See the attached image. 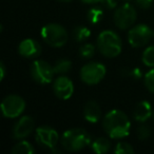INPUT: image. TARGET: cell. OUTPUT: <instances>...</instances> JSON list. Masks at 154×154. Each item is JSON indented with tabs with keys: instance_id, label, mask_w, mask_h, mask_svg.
<instances>
[{
	"instance_id": "cell-1",
	"label": "cell",
	"mask_w": 154,
	"mask_h": 154,
	"mask_svg": "<svg viewBox=\"0 0 154 154\" xmlns=\"http://www.w3.org/2000/svg\"><path fill=\"white\" fill-rule=\"evenodd\" d=\"M103 127L111 138H122L130 133L131 122L125 112L112 110L103 117Z\"/></svg>"
},
{
	"instance_id": "cell-2",
	"label": "cell",
	"mask_w": 154,
	"mask_h": 154,
	"mask_svg": "<svg viewBox=\"0 0 154 154\" xmlns=\"http://www.w3.org/2000/svg\"><path fill=\"white\" fill-rule=\"evenodd\" d=\"M91 143V135L82 128L71 129L61 136V145L71 152L79 151Z\"/></svg>"
},
{
	"instance_id": "cell-3",
	"label": "cell",
	"mask_w": 154,
	"mask_h": 154,
	"mask_svg": "<svg viewBox=\"0 0 154 154\" xmlns=\"http://www.w3.org/2000/svg\"><path fill=\"white\" fill-rule=\"evenodd\" d=\"M97 48L103 56L114 58L122 52V39L113 31H103L98 35Z\"/></svg>"
},
{
	"instance_id": "cell-4",
	"label": "cell",
	"mask_w": 154,
	"mask_h": 154,
	"mask_svg": "<svg viewBox=\"0 0 154 154\" xmlns=\"http://www.w3.org/2000/svg\"><path fill=\"white\" fill-rule=\"evenodd\" d=\"M41 36L45 42L53 48L63 47L69 39L66 30L57 23H49L41 29Z\"/></svg>"
},
{
	"instance_id": "cell-5",
	"label": "cell",
	"mask_w": 154,
	"mask_h": 154,
	"mask_svg": "<svg viewBox=\"0 0 154 154\" xmlns=\"http://www.w3.org/2000/svg\"><path fill=\"white\" fill-rule=\"evenodd\" d=\"M106 66L99 62H89L80 70V78L87 85H96L103 79L106 75Z\"/></svg>"
},
{
	"instance_id": "cell-6",
	"label": "cell",
	"mask_w": 154,
	"mask_h": 154,
	"mask_svg": "<svg viewBox=\"0 0 154 154\" xmlns=\"http://www.w3.org/2000/svg\"><path fill=\"white\" fill-rule=\"evenodd\" d=\"M54 74H55V72H54L53 66L45 60H35L31 66L32 78L38 84H50L53 79Z\"/></svg>"
},
{
	"instance_id": "cell-7",
	"label": "cell",
	"mask_w": 154,
	"mask_h": 154,
	"mask_svg": "<svg viewBox=\"0 0 154 154\" xmlns=\"http://www.w3.org/2000/svg\"><path fill=\"white\" fill-rule=\"evenodd\" d=\"M26 109V101L18 95H9L1 103V111L3 116L15 118L19 116Z\"/></svg>"
},
{
	"instance_id": "cell-8",
	"label": "cell",
	"mask_w": 154,
	"mask_h": 154,
	"mask_svg": "<svg viewBox=\"0 0 154 154\" xmlns=\"http://www.w3.org/2000/svg\"><path fill=\"white\" fill-rule=\"evenodd\" d=\"M152 36H153V31L147 24H138L129 31L128 40L131 47L140 48L147 45Z\"/></svg>"
},
{
	"instance_id": "cell-9",
	"label": "cell",
	"mask_w": 154,
	"mask_h": 154,
	"mask_svg": "<svg viewBox=\"0 0 154 154\" xmlns=\"http://www.w3.org/2000/svg\"><path fill=\"white\" fill-rule=\"evenodd\" d=\"M114 22L122 30L130 28L136 20V11L129 3L122 5L114 13Z\"/></svg>"
},
{
	"instance_id": "cell-10",
	"label": "cell",
	"mask_w": 154,
	"mask_h": 154,
	"mask_svg": "<svg viewBox=\"0 0 154 154\" xmlns=\"http://www.w3.org/2000/svg\"><path fill=\"white\" fill-rule=\"evenodd\" d=\"M58 139H59V135L57 131L51 127H39L36 130V141L40 146L53 149L57 145Z\"/></svg>"
},
{
	"instance_id": "cell-11",
	"label": "cell",
	"mask_w": 154,
	"mask_h": 154,
	"mask_svg": "<svg viewBox=\"0 0 154 154\" xmlns=\"http://www.w3.org/2000/svg\"><path fill=\"white\" fill-rule=\"evenodd\" d=\"M53 90L55 95L60 99H69L74 92V85L72 80L66 76H60L55 80L53 85Z\"/></svg>"
},
{
	"instance_id": "cell-12",
	"label": "cell",
	"mask_w": 154,
	"mask_h": 154,
	"mask_svg": "<svg viewBox=\"0 0 154 154\" xmlns=\"http://www.w3.org/2000/svg\"><path fill=\"white\" fill-rule=\"evenodd\" d=\"M35 122L31 116H23L15 124L13 128V137L15 139H22L29 136L34 130Z\"/></svg>"
},
{
	"instance_id": "cell-13",
	"label": "cell",
	"mask_w": 154,
	"mask_h": 154,
	"mask_svg": "<svg viewBox=\"0 0 154 154\" xmlns=\"http://www.w3.org/2000/svg\"><path fill=\"white\" fill-rule=\"evenodd\" d=\"M18 52L21 56L26 58H35L40 55L41 45L34 39H24L18 47Z\"/></svg>"
},
{
	"instance_id": "cell-14",
	"label": "cell",
	"mask_w": 154,
	"mask_h": 154,
	"mask_svg": "<svg viewBox=\"0 0 154 154\" xmlns=\"http://www.w3.org/2000/svg\"><path fill=\"white\" fill-rule=\"evenodd\" d=\"M84 116L89 122H97L101 117V108L96 101L90 100L84 108Z\"/></svg>"
},
{
	"instance_id": "cell-15",
	"label": "cell",
	"mask_w": 154,
	"mask_h": 154,
	"mask_svg": "<svg viewBox=\"0 0 154 154\" xmlns=\"http://www.w3.org/2000/svg\"><path fill=\"white\" fill-rule=\"evenodd\" d=\"M152 115V107L148 100H143L137 103L134 110V118L137 122H145Z\"/></svg>"
},
{
	"instance_id": "cell-16",
	"label": "cell",
	"mask_w": 154,
	"mask_h": 154,
	"mask_svg": "<svg viewBox=\"0 0 154 154\" xmlns=\"http://www.w3.org/2000/svg\"><path fill=\"white\" fill-rule=\"evenodd\" d=\"M111 148V143L108 138L105 137H99V138L95 139L92 143V150L97 154H103L107 153Z\"/></svg>"
},
{
	"instance_id": "cell-17",
	"label": "cell",
	"mask_w": 154,
	"mask_h": 154,
	"mask_svg": "<svg viewBox=\"0 0 154 154\" xmlns=\"http://www.w3.org/2000/svg\"><path fill=\"white\" fill-rule=\"evenodd\" d=\"M35 152V149L29 141L22 140L20 143H16L12 149L13 154H32Z\"/></svg>"
},
{
	"instance_id": "cell-18",
	"label": "cell",
	"mask_w": 154,
	"mask_h": 154,
	"mask_svg": "<svg viewBox=\"0 0 154 154\" xmlns=\"http://www.w3.org/2000/svg\"><path fill=\"white\" fill-rule=\"evenodd\" d=\"M90 36H91V31L88 28H86V26H76L74 29V31H73V37L78 42H82V41L87 40Z\"/></svg>"
},
{
	"instance_id": "cell-19",
	"label": "cell",
	"mask_w": 154,
	"mask_h": 154,
	"mask_svg": "<svg viewBox=\"0 0 154 154\" xmlns=\"http://www.w3.org/2000/svg\"><path fill=\"white\" fill-rule=\"evenodd\" d=\"M71 68H72V62L68 59L58 60L53 66L55 74H64V73L69 72L71 70Z\"/></svg>"
},
{
	"instance_id": "cell-20",
	"label": "cell",
	"mask_w": 154,
	"mask_h": 154,
	"mask_svg": "<svg viewBox=\"0 0 154 154\" xmlns=\"http://www.w3.org/2000/svg\"><path fill=\"white\" fill-rule=\"evenodd\" d=\"M103 16V12L100 8H92L90 9V11L88 12V19L90 21V23L92 24H97L101 21Z\"/></svg>"
},
{
	"instance_id": "cell-21",
	"label": "cell",
	"mask_w": 154,
	"mask_h": 154,
	"mask_svg": "<svg viewBox=\"0 0 154 154\" xmlns=\"http://www.w3.org/2000/svg\"><path fill=\"white\" fill-rule=\"evenodd\" d=\"M143 62L147 66H154V45L148 47L143 51Z\"/></svg>"
},
{
	"instance_id": "cell-22",
	"label": "cell",
	"mask_w": 154,
	"mask_h": 154,
	"mask_svg": "<svg viewBox=\"0 0 154 154\" xmlns=\"http://www.w3.org/2000/svg\"><path fill=\"white\" fill-rule=\"evenodd\" d=\"M95 53V47L92 43H86V45H82L79 50V55L85 59H89V58L93 57Z\"/></svg>"
},
{
	"instance_id": "cell-23",
	"label": "cell",
	"mask_w": 154,
	"mask_h": 154,
	"mask_svg": "<svg viewBox=\"0 0 154 154\" xmlns=\"http://www.w3.org/2000/svg\"><path fill=\"white\" fill-rule=\"evenodd\" d=\"M114 152L117 154H132L134 153V149H133V147L130 143L122 141V143H118L115 146Z\"/></svg>"
},
{
	"instance_id": "cell-24",
	"label": "cell",
	"mask_w": 154,
	"mask_h": 154,
	"mask_svg": "<svg viewBox=\"0 0 154 154\" xmlns=\"http://www.w3.org/2000/svg\"><path fill=\"white\" fill-rule=\"evenodd\" d=\"M143 80H145V86L147 87L148 90L150 92L154 93V69H152L148 73H146Z\"/></svg>"
},
{
	"instance_id": "cell-25",
	"label": "cell",
	"mask_w": 154,
	"mask_h": 154,
	"mask_svg": "<svg viewBox=\"0 0 154 154\" xmlns=\"http://www.w3.org/2000/svg\"><path fill=\"white\" fill-rule=\"evenodd\" d=\"M151 134V130H150V127L147 125H143V126H139L137 129V136L140 140H145L148 139Z\"/></svg>"
},
{
	"instance_id": "cell-26",
	"label": "cell",
	"mask_w": 154,
	"mask_h": 154,
	"mask_svg": "<svg viewBox=\"0 0 154 154\" xmlns=\"http://www.w3.org/2000/svg\"><path fill=\"white\" fill-rule=\"evenodd\" d=\"M126 76H129L133 79H139L143 76V73H141L140 69L135 68V69H131V70H128L126 72Z\"/></svg>"
},
{
	"instance_id": "cell-27",
	"label": "cell",
	"mask_w": 154,
	"mask_h": 154,
	"mask_svg": "<svg viewBox=\"0 0 154 154\" xmlns=\"http://www.w3.org/2000/svg\"><path fill=\"white\" fill-rule=\"evenodd\" d=\"M153 0H136V5H138L140 9H150L152 5Z\"/></svg>"
},
{
	"instance_id": "cell-28",
	"label": "cell",
	"mask_w": 154,
	"mask_h": 154,
	"mask_svg": "<svg viewBox=\"0 0 154 154\" xmlns=\"http://www.w3.org/2000/svg\"><path fill=\"white\" fill-rule=\"evenodd\" d=\"M101 3L106 9H114L117 5V1L116 0H101Z\"/></svg>"
},
{
	"instance_id": "cell-29",
	"label": "cell",
	"mask_w": 154,
	"mask_h": 154,
	"mask_svg": "<svg viewBox=\"0 0 154 154\" xmlns=\"http://www.w3.org/2000/svg\"><path fill=\"white\" fill-rule=\"evenodd\" d=\"M5 63L1 62L0 63V80H2L5 78Z\"/></svg>"
},
{
	"instance_id": "cell-30",
	"label": "cell",
	"mask_w": 154,
	"mask_h": 154,
	"mask_svg": "<svg viewBox=\"0 0 154 154\" xmlns=\"http://www.w3.org/2000/svg\"><path fill=\"white\" fill-rule=\"evenodd\" d=\"M82 1L85 3H97L99 1H101V0H82Z\"/></svg>"
},
{
	"instance_id": "cell-31",
	"label": "cell",
	"mask_w": 154,
	"mask_h": 154,
	"mask_svg": "<svg viewBox=\"0 0 154 154\" xmlns=\"http://www.w3.org/2000/svg\"><path fill=\"white\" fill-rule=\"evenodd\" d=\"M59 1H62V2H70L72 0H59Z\"/></svg>"
},
{
	"instance_id": "cell-32",
	"label": "cell",
	"mask_w": 154,
	"mask_h": 154,
	"mask_svg": "<svg viewBox=\"0 0 154 154\" xmlns=\"http://www.w3.org/2000/svg\"><path fill=\"white\" fill-rule=\"evenodd\" d=\"M153 36H154V31H153Z\"/></svg>"
},
{
	"instance_id": "cell-33",
	"label": "cell",
	"mask_w": 154,
	"mask_h": 154,
	"mask_svg": "<svg viewBox=\"0 0 154 154\" xmlns=\"http://www.w3.org/2000/svg\"><path fill=\"white\" fill-rule=\"evenodd\" d=\"M153 119H154V114H153Z\"/></svg>"
}]
</instances>
